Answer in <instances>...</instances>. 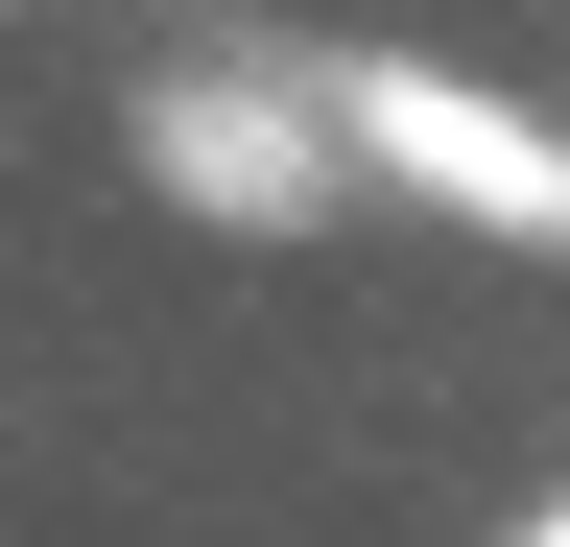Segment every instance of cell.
Masks as SVG:
<instances>
[{"label":"cell","mask_w":570,"mask_h":547,"mask_svg":"<svg viewBox=\"0 0 570 547\" xmlns=\"http://www.w3.org/2000/svg\"><path fill=\"white\" fill-rule=\"evenodd\" d=\"M119 167L167 191L190 238H333L356 215V144H333V96H309V48H167V72L119 96Z\"/></svg>","instance_id":"obj_1"},{"label":"cell","mask_w":570,"mask_h":547,"mask_svg":"<svg viewBox=\"0 0 570 547\" xmlns=\"http://www.w3.org/2000/svg\"><path fill=\"white\" fill-rule=\"evenodd\" d=\"M309 96H333L356 191H428L475 238H570V119H523L499 72H452V48H309Z\"/></svg>","instance_id":"obj_2"}]
</instances>
